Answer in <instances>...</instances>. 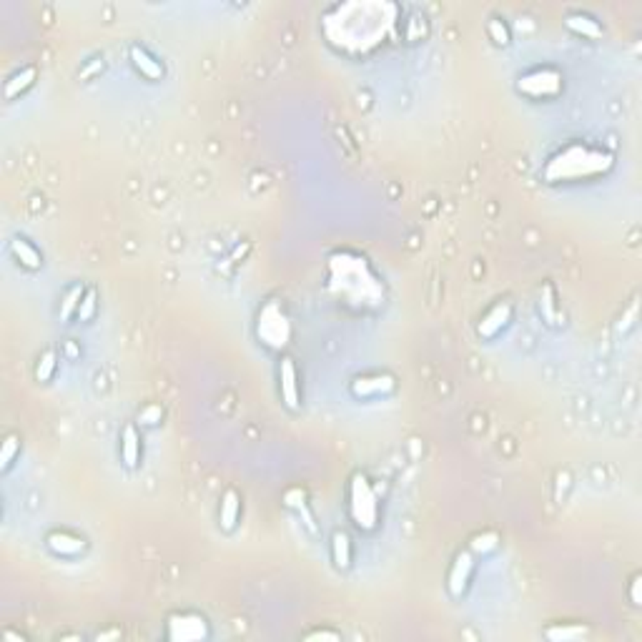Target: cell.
Wrapping results in <instances>:
<instances>
[{"label":"cell","mask_w":642,"mask_h":642,"mask_svg":"<svg viewBox=\"0 0 642 642\" xmlns=\"http://www.w3.org/2000/svg\"><path fill=\"white\" fill-rule=\"evenodd\" d=\"M121 454H123V464L128 469L138 467V459H141V436H138V429L133 425L123 427V434H121Z\"/></svg>","instance_id":"7"},{"label":"cell","mask_w":642,"mask_h":642,"mask_svg":"<svg viewBox=\"0 0 642 642\" xmlns=\"http://www.w3.org/2000/svg\"><path fill=\"white\" fill-rule=\"evenodd\" d=\"M279 381H281V397L289 409H299V379H296V367L291 359H281L279 367Z\"/></svg>","instance_id":"6"},{"label":"cell","mask_w":642,"mask_h":642,"mask_svg":"<svg viewBox=\"0 0 642 642\" xmlns=\"http://www.w3.org/2000/svg\"><path fill=\"white\" fill-rule=\"evenodd\" d=\"M630 595H632V605H640V577H635V580H632Z\"/></svg>","instance_id":"26"},{"label":"cell","mask_w":642,"mask_h":642,"mask_svg":"<svg viewBox=\"0 0 642 642\" xmlns=\"http://www.w3.org/2000/svg\"><path fill=\"white\" fill-rule=\"evenodd\" d=\"M565 23H567L570 31L580 33V36H587V38H599V36H602V28H599L595 20L587 18V15H570Z\"/></svg>","instance_id":"15"},{"label":"cell","mask_w":642,"mask_h":642,"mask_svg":"<svg viewBox=\"0 0 642 642\" xmlns=\"http://www.w3.org/2000/svg\"><path fill=\"white\" fill-rule=\"evenodd\" d=\"M10 251H13V256H15L25 268H31V271H36V268L43 266V256L38 254V249H33L25 238H13Z\"/></svg>","instance_id":"11"},{"label":"cell","mask_w":642,"mask_h":642,"mask_svg":"<svg viewBox=\"0 0 642 642\" xmlns=\"http://www.w3.org/2000/svg\"><path fill=\"white\" fill-rule=\"evenodd\" d=\"M544 635H547L549 640H555V642H560V640H577V637L585 635V630H582V627H549Z\"/></svg>","instance_id":"21"},{"label":"cell","mask_w":642,"mask_h":642,"mask_svg":"<svg viewBox=\"0 0 642 642\" xmlns=\"http://www.w3.org/2000/svg\"><path fill=\"white\" fill-rule=\"evenodd\" d=\"M161 417H163L161 406H148V409L141 412V422H144V425H156V422H161Z\"/></svg>","instance_id":"23"},{"label":"cell","mask_w":642,"mask_h":642,"mask_svg":"<svg viewBox=\"0 0 642 642\" xmlns=\"http://www.w3.org/2000/svg\"><path fill=\"white\" fill-rule=\"evenodd\" d=\"M494 544H497V535H484V537H477L472 542L474 549H492Z\"/></svg>","instance_id":"24"},{"label":"cell","mask_w":642,"mask_h":642,"mask_svg":"<svg viewBox=\"0 0 642 642\" xmlns=\"http://www.w3.org/2000/svg\"><path fill=\"white\" fill-rule=\"evenodd\" d=\"M53 372H56V351L48 349L40 356V364H38V369H36L38 381H48L50 376H53Z\"/></svg>","instance_id":"18"},{"label":"cell","mask_w":642,"mask_h":642,"mask_svg":"<svg viewBox=\"0 0 642 642\" xmlns=\"http://www.w3.org/2000/svg\"><path fill=\"white\" fill-rule=\"evenodd\" d=\"M517 88L522 93L532 95V98H549V95H557L562 88V78L557 70H532V73L522 75L517 83Z\"/></svg>","instance_id":"3"},{"label":"cell","mask_w":642,"mask_h":642,"mask_svg":"<svg viewBox=\"0 0 642 642\" xmlns=\"http://www.w3.org/2000/svg\"><path fill=\"white\" fill-rule=\"evenodd\" d=\"M238 512H241V499H238V494L234 492V489H229V492L221 497V510H218V524H221V530L234 532V527H236V522H238Z\"/></svg>","instance_id":"10"},{"label":"cell","mask_w":642,"mask_h":642,"mask_svg":"<svg viewBox=\"0 0 642 642\" xmlns=\"http://www.w3.org/2000/svg\"><path fill=\"white\" fill-rule=\"evenodd\" d=\"M507 316H510V306L497 304L492 312L484 316V321L480 324V334H484V337H494V334L499 331V326L507 321Z\"/></svg>","instance_id":"14"},{"label":"cell","mask_w":642,"mask_h":642,"mask_svg":"<svg viewBox=\"0 0 642 642\" xmlns=\"http://www.w3.org/2000/svg\"><path fill=\"white\" fill-rule=\"evenodd\" d=\"M206 635H208V625L201 615L183 612V615H171L169 618V640L194 642V640H204Z\"/></svg>","instance_id":"4"},{"label":"cell","mask_w":642,"mask_h":642,"mask_svg":"<svg viewBox=\"0 0 642 642\" xmlns=\"http://www.w3.org/2000/svg\"><path fill=\"white\" fill-rule=\"evenodd\" d=\"M309 640H339V635H337V632L319 630V632H312V635H309Z\"/></svg>","instance_id":"25"},{"label":"cell","mask_w":642,"mask_h":642,"mask_svg":"<svg viewBox=\"0 0 642 642\" xmlns=\"http://www.w3.org/2000/svg\"><path fill=\"white\" fill-rule=\"evenodd\" d=\"M45 542H48V547L53 549L56 555H63V557H73V555H78V552H83V547H86V542H83L81 537L68 535V532H50Z\"/></svg>","instance_id":"9"},{"label":"cell","mask_w":642,"mask_h":642,"mask_svg":"<svg viewBox=\"0 0 642 642\" xmlns=\"http://www.w3.org/2000/svg\"><path fill=\"white\" fill-rule=\"evenodd\" d=\"M108 637H121V632H106V635H98V640H108Z\"/></svg>","instance_id":"27"},{"label":"cell","mask_w":642,"mask_h":642,"mask_svg":"<svg viewBox=\"0 0 642 642\" xmlns=\"http://www.w3.org/2000/svg\"><path fill=\"white\" fill-rule=\"evenodd\" d=\"M81 299H83V289L81 286H73L68 293H66V299H63L61 304V319H70L78 314V306H81Z\"/></svg>","instance_id":"17"},{"label":"cell","mask_w":642,"mask_h":642,"mask_svg":"<svg viewBox=\"0 0 642 642\" xmlns=\"http://www.w3.org/2000/svg\"><path fill=\"white\" fill-rule=\"evenodd\" d=\"M33 81H36V68H33V66L18 70V73H13L6 81V98L8 100L18 98L23 91H28V88L33 86Z\"/></svg>","instance_id":"12"},{"label":"cell","mask_w":642,"mask_h":642,"mask_svg":"<svg viewBox=\"0 0 642 642\" xmlns=\"http://www.w3.org/2000/svg\"><path fill=\"white\" fill-rule=\"evenodd\" d=\"M487 33H489V38H492L494 45H510V31H507V25L502 23V20H489L487 23Z\"/></svg>","instance_id":"19"},{"label":"cell","mask_w":642,"mask_h":642,"mask_svg":"<svg viewBox=\"0 0 642 642\" xmlns=\"http://www.w3.org/2000/svg\"><path fill=\"white\" fill-rule=\"evenodd\" d=\"M18 452H20L18 436L10 434V436L6 439V444H3V452H0V461H3V469L10 467V461L15 459V454H18Z\"/></svg>","instance_id":"22"},{"label":"cell","mask_w":642,"mask_h":642,"mask_svg":"<svg viewBox=\"0 0 642 642\" xmlns=\"http://www.w3.org/2000/svg\"><path fill=\"white\" fill-rule=\"evenodd\" d=\"M384 389H392V379L389 376H374V379H356L354 394L356 397H367V394H379Z\"/></svg>","instance_id":"16"},{"label":"cell","mask_w":642,"mask_h":642,"mask_svg":"<svg viewBox=\"0 0 642 642\" xmlns=\"http://www.w3.org/2000/svg\"><path fill=\"white\" fill-rule=\"evenodd\" d=\"M351 517H354L356 527L362 530H374L376 527V497L369 487L367 477L356 474L351 482Z\"/></svg>","instance_id":"2"},{"label":"cell","mask_w":642,"mask_h":642,"mask_svg":"<svg viewBox=\"0 0 642 642\" xmlns=\"http://www.w3.org/2000/svg\"><path fill=\"white\" fill-rule=\"evenodd\" d=\"M331 555H334V565L339 570H346L351 565V544L346 532H334V537H331Z\"/></svg>","instance_id":"13"},{"label":"cell","mask_w":642,"mask_h":642,"mask_svg":"<svg viewBox=\"0 0 642 642\" xmlns=\"http://www.w3.org/2000/svg\"><path fill=\"white\" fill-rule=\"evenodd\" d=\"M93 314H95V289H88V291L83 293L81 306H78V314H75V316L81 319V321H91Z\"/></svg>","instance_id":"20"},{"label":"cell","mask_w":642,"mask_h":642,"mask_svg":"<svg viewBox=\"0 0 642 642\" xmlns=\"http://www.w3.org/2000/svg\"><path fill=\"white\" fill-rule=\"evenodd\" d=\"M131 61H133V66L138 68V73L146 75L148 81H161L163 73H166L161 63H158L153 56H148L141 45H131Z\"/></svg>","instance_id":"8"},{"label":"cell","mask_w":642,"mask_h":642,"mask_svg":"<svg viewBox=\"0 0 642 642\" xmlns=\"http://www.w3.org/2000/svg\"><path fill=\"white\" fill-rule=\"evenodd\" d=\"M472 567H474V562L469 552L457 555L454 565H452V572H449V582H447L452 597H461V595H464V590H467V585H469V577H472Z\"/></svg>","instance_id":"5"},{"label":"cell","mask_w":642,"mask_h":642,"mask_svg":"<svg viewBox=\"0 0 642 642\" xmlns=\"http://www.w3.org/2000/svg\"><path fill=\"white\" fill-rule=\"evenodd\" d=\"M610 166V156L599 153V151H587L580 146L562 151L555 156L544 169V178L549 181H562V178H582V176L599 174L602 169Z\"/></svg>","instance_id":"1"}]
</instances>
